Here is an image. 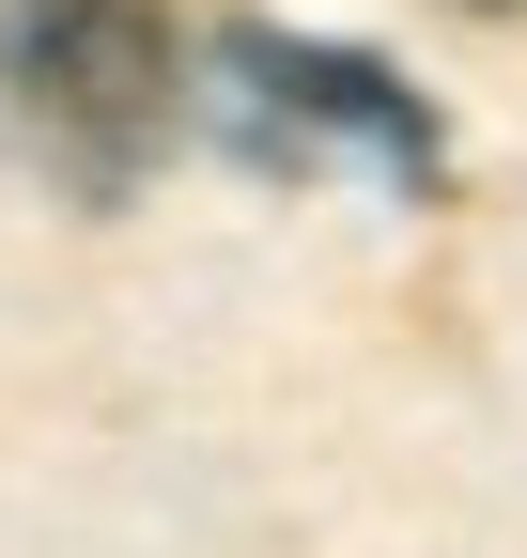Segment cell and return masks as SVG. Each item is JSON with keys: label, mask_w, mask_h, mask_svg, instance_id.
<instances>
[{"label": "cell", "mask_w": 527, "mask_h": 558, "mask_svg": "<svg viewBox=\"0 0 527 558\" xmlns=\"http://www.w3.org/2000/svg\"><path fill=\"white\" fill-rule=\"evenodd\" d=\"M0 124L78 202H124L186 124V47L156 0H0Z\"/></svg>", "instance_id": "cell-1"}, {"label": "cell", "mask_w": 527, "mask_h": 558, "mask_svg": "<svg viewBox=\"0 0 527 558\" xmlns=\"http://www.w3.org/2000/svg\"><path fill=\"white\" fill-rule=\"evenodd\" d=\"M203 62H218V124L248 140L264 171H326V156H357V171H388V186H434V171H450L434 109L388 78L372 47H326V32H264V16H233Z\"/></svg>", "instance_id": "cell-2"}, {"label": "cell", "mask_w": 527, "mask_h": 558, "mask_svg": "<svg viewBox=\"0 0 527 558\" xmlns=\"http://www.w3.org/2000/svg\"><path fill=\"white\" fill-rule=\"evenodd\" d=\"M466 16H527V0H466Z\"/></svg>", "instance_id": "cell-3"}]
</instances>
